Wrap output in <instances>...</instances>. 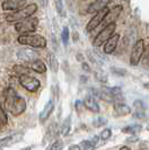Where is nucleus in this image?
Wrapping results in <instances>:
<instances>
[{"instance_id": "nucleus-10", "label": "nucleus", "mask_w": 149, "mask_h": 150, "mask_svg": "<svg viewBox=\"0 0 149 150\" xmlns=\"http://www.w3.org/2000/svg\"><path fill=\"white\" fill-rule=\"evenodd\" d=\"M27 0H5L2 2V9L6 11H13L24 7Z\"/></svg>"}, {"instance_id": "nucleus-7", "label": "nucleus", "mask_w": 149, "mask_h": 150, "mask_svg": "<svg viewBox=\"0 0 149 150\" xmlns=\"http://www.w3.org/2000/svg\"><path fill=\"white\" fill-rule=\"evenodd\" d=\"M109 11H110V9L106 7V8H104V9H102V10L95 13L94 17H93L89 22H88V24L86 25V30H87V32H92L93 30H95L96 27H98L102 23L104 22L105 17L109 14Z\"/></svg>"}, {"instance_id": "nucleus-16", "label": "nucleus", "mask_w": 149, "mask_h": 150, "mask_svg": "<svg viewBox=\"0 0 149 150\" xmlns=\"http://www.w3.org/2000/svg\"><path fill=\"white\" fill-rule=\"evenodd\" d=\"M27 68L35 71L37 74H44L46 71V67H45L44 62H42L41 60H34L32 62H28L27 63Z\"/></svg>"}, {"instance_id": "nucleus-5", "label": "nucleus", "mask_w": 149, "mask_h": 150, "mask_svg": "<svg viewBox=\"0 0 149 150\" xmlns=\"http://www.w3.org/2000/svg\"><path fill=\"white\" fill-rule=\"evenodd\" d=\"M115 28H116V24L115 23H112V24L106 25L104 28L102 30V32L98 33V35L95 38L94 42H93V45L94 46H101V45H103L104 43H106L114 35Z\"/></svg>"}, {"instance_id": "nucleus-31", "label": "nucleus", "mask_w": 149, "mask_h": 150, "mask_svg": "<svg viewBox=\"0 0 149 150\" xmlns=\"http://www.w3.org/2000/svg\"><path fill=\"white\" fill-rule=\"evenodd\" d=\"M133 105H134V107L139 111H143V108H145V106H143V103H142L141 100H134V103H133Z\"/></svg>"}, {"instance_id": "nucleus-36", "label": "nucleus", "mask_w": 149, "mask_h": 150, "mask_svg": "<svg viewBox=\"0 0 149 150\" xmlns=\"http://www.w3.org/2000/svg\"><path fill=\"white\" fill-rule=\"evenodd\" d=\"M82 68H84V70L87 71V72H89L90 71V68L88 67V64H86V63H82Z\"/></svg>"}, {"instance_id": "nucleus-6", "label": "nucleus", "mask_w": 149, "mask_h": 150, "mask_svg": "<svg viewBox=\"0 0 149 150\" xmlns=\"http://www.w3.org/2000/svg\"><path fill=\"white\" fill-rule=\"evenodd\" d=\"M143 51H145V42H143V40H138L134 43L133 47H132V51H131V55H130V63H131V66H137L141 61Z\"/></svg>"}, {"instance_id": "nucleus-11", "label": "nucleus", "mask_w": 149, "mask_h": 150, "mask_svg": "<svg viewBox=\"0 0 149 150\" xmlns=\"http://www.w3.org/2000/svg\"><path fill=\"white\" fill-rule=\"evenodd\" d=\"M24 134L23 133H18V134H11L5 137L2 139H0V148H5V147H9L11 144H14L16 142H19L23 139Z\"/></svg>"}, {"instance_id": "nucleus-34", "label": "nucleus", "mask_w": 149, "mask_h": 150, "mask_svg": "<svg viewBox=\"0 0 149 150\" xmlns=\"http://www.w3.org/2000/svg\"><path fill=\"white\" fill-rule=\"evenodd\" d=\"M69 150H80V146H78V144H72V146L69 147Z\"/></svg>"}, {"instance_id": "nucleus-26", "label": "nucleus", "mask_w": 149, "mask_h": 150, "mask_svg": "<svg viewBox=\"0 0 149 150\" xmlns=\"http://www.w3.org/2000/svg\"><path fill=\"white\" fill-rule=\"evenodd\" d=\"M69 36H70V34H69V28H68L67 26H66V27H63V30H62V33H61V40H62V43H63L65 45L68 44Z\"/></svg>"}, {"instance_id": "nucleus-21", "label": "nucleus", "mask_w": 149, "mask_h": 150, "mask_svg": "<svg viewBox=\"0 0 149 150\" xmlns=\"http://www.w3.org/2000/svg\"><path fill=\"white\" fill-rule=\"evenodd\" d=\"M97 141H98V137H94L90 140H84L82 142V147L85 150H93L97 144Z\"/></svg>"}, {"instance_id": "nucleus-1", "label": "nucleus", "mask_w": 149, "mask_h": 150, "mask_svg": "<svg viewBox=\"0 0 149 150\" xmlns=\"http://www.w3.org/2000/svg\"><path fill=\"white\" fill-rule=\"evenodd\" d=\"M5 105L8 112L14 116H18L26 111V100L11 87H8L5 90Z\"/></svg>"}, {"instance_id": "nucleus-9", "label": "nucleus", "mask_w": 149, "mask_h": 150, "mask_svg": "<svg viewBox=\"0 0 149 150\" xmlns=\"http://www.w3.org/2000/svg\"><path fill=\"white\" fill-rule=\"evenodd\" d=\"M17 58L19 60L28 63V62H32L34 60H37L38 54H37V52L31 50V49H22V50L17 51Z\"/></svg>"}, {"instance_id": "nucleus-12", "label": "nucleus", "mask_w": 149, "mask_h": 150, "mask_svg": "<svg viewBox=\"0 0 149 150\" xmlns=\"http://www.w3.org/2000/svg\"><path fill=\"white\" fill-rule=\"evenodd\" d=\"M112 0H95L94 2H92L88 8H87V13L89 14H95L97 11L104 9L107 7V5L111 2Z\"/></svg>"}, {"instance_id": "nucleus-18", "label": "nucleus", "mask_w": 149, "mask_h": 150, "mask_svg": "<svg viewBox=\"0 0 149 150\" xmlns=\"http://www.w3.org/2000/svg\"><path fill=\"white\" fill-rule=\"evenodd\" d=\"M114 111L115 113L120 115V116H123V115H128L131 113V108L129 107L128 105L123 104V103H116L114 105Z\"/></svg>"}, {"instance_id": "nucleus-38", "label": "nucleus", "mask_w": 149, "mask_h": 150, "mask_svg": "<svg viewBox=\"0 0 149 150\" xmlns=\"http://www.w3.org/2000/svg\"><path fill=\"white\" fill-rule=\"evenodd\" d=\"M120 150H131L129 147H126V146H123V147H121V149Z\"/></svg>"}, {"instance_id": "nucleus-28", "label": "nucleus", "mask_w": 149, "mask_h": 150, "mask_svg": "<svg viewBox=\"0 0 149 150\" xmlns=\"http://www.w3.org/2000/svg\"><path fill=\"white\" fill-rule=\"evenodd\" d=\"M55 2V8H57V11L60 16H65V11H63V4H62V0H54Z\"/></svg>"}, {"instance_id": "nucleus-14", "label": "nucleus", "mask_w": 149, "mask_h": 150, "mask_svg": "<svg viewBox=\"0 0 149 150\" xmlns=\"http://www.w3.org/2000/svg\"><path fill=\"white\" fill-rule=\"evenodd\" d=\"M53 110H54V102H53L52 99H50V100L45 104L43 111L40 114V121H41V122H44V121L48 120V119L50 117V115L52 114Z\"/></svg>"}, {"instance_id": "nucleus-32", "label": "nucleus", "mask_w": 149, "mask_h": 150, "mask_svg": "<svg viewBox=\"0 0 149 150\" xmlns=\"http://www.w3.org/2000/svg\"><path fill=\"white\" fill-rule=\"evenodd\" d=\"M112 71H113L114 74H116V75H119V76L126 75V71H124L123 69H119V68H112Z\"/></svg>"}, {"instance_id": "nucleus-30", "label": "nucleus", "mask_w": 149, "mask_h": 150, "mask_svg": "<svg viewBox=\"0 0 149 150\" xmlns=\"http://www.w3.org/2000/svg\"><path fill=\"white\" fill-rule=\"evenodd\" d=\"M112 135V130L111 129H104L102 132H101V139L102 140H107V139H110Z\"/></svg>"}, {"instance_id": "nucleus-15", "label": "nucleus", "mask_w": 149, "mask_h": 150, "mask_svg": "<svg viewBox=\"0 0 149 150\" xmlns=\"http://www.w3.org/2000/svg\"><path fill=\"white\" fill-rule=\"evenodd\" d=\"M121 11H122V6H115L113 9H111L104 19L106 24L109 25V24H112V23H115V21L118 19V17L121 14Z\"/></svg>"}, {"instance_id": "nucleus-3", "label": "nucleus", "mask_w": 149, "mask_h": 150, "mask_svg": "<svg viewBox=\"0 0 149 150\" xmlns=\"http://www.w3.org/2000/svg\"><path fill=\"white\" fill-rule=\"evenodd\" d=\"M18 43L23 45H30L33 47H45L46 46V38L42 35H28V34H22L18 38Z\"/></svg>"}, {"instance_id": "nucleus-25", "label": "nucleus", "mask_w": 149, "mask_h": 150, "mask_svg": "<svg viewBox=\"0 0 149 150\" xmlns=\"http://www.w3.org/2000/svg\"><path fill=\"white\" fill-rule=\"evenodd\" d=\"M106 123H107L106 119L102 117V116H98L97 119H95V120L93 121V125H94L95 128H101V127H104Z\"/></svg>"}, {"instance_id": "nucleus-24", "label": "nucleus", "mask_w": 149, "mask_h": 150, "mask_svg": "<svg viewBox=\"0 0 149 150\" xmlns=\"http://www.w3.org/2000/svg\"><path fill=\"white\" fill-rule=\"evenodd\" d=\"M14 71H15L16 74H18L19 76H23V75H28L30 69L27 67H24V66H15L14 67Z\"/></svg>"}, {"instance_id": "nucleus-27", "label": "nucleus", "mask_w": 149, "mask_h": 150, "mask_svg": "<svg viewBox=\"0 0 149 150\" xmlns=\"http://www.w3.org/2000/svg\"><path fill=\"white\" fill-rule=\"evenodd\" d=\"M63 149V142L62 141H60V140H57L55 142H53L48 150H62Z\"/></svg>"}, {"instance_id": "nucleus-33", "label": "nucleus", "mask_w": 149, "mask_h": 150, "mask_svg": "<svg viewBox=\"0 0 149 150\" xmlns=\"http://www.w3.org/2000/svg\"><path fill=\"white\" fill-rule=\"evenodd\" d=\"M134 117H139V119H141V117H145V113L143 111H137V112L133 114Z\"/></svg>"}, {"instance_id": "nucleus-2", "label": "nucleus", "mask_w": 149, "mask_h": 150, "mask_svg": "<svg viewBox=\"0 0 149 150\" xmlns=\"http://www.w3.org/2000/svg\"><path fill=\"white\" fill-rule=\"evenodd\" d=\"M37 10V5L36 4H30L25 7H22L19 9H17L15 13L10 14L7 16V21L9 23H17L19 21H23L25 18L32 17V15H34Z\"/></svg>"}, {"instance_id": "nucleus-19", "label": "nucleus", "mask_w": 149, "mask_h": 150, "mask_svg": "<svg viewBox=\"0 0 149 150\" xmlns=\"http://www.w3.org/2000/svg\"><path fill=\"white\" fill-rule=\"evenodd\" d=\"M70 129H71V116H67L62 125H61V130H60V133L62 134V137H67L70 132Z\"/></svg>"}, {"instance_id": "nucleus-35", "label": "nucleus", "mask_w": 149, "mask_h": 150, "mask_svg": "<svg viewBox=\"0 0 149 150\" xmlns=\"http://www.w3.org/2000/svg\"><path fill=\"white\" fill-rule=\"evenodd\" d=\"M138 140H139V139H138L137 137H131V138H129V139H128L127 141L128 142H137Z\"/></svg>"}, {"instance_id": "nucleus-8", "label": "nucleus", "mask_w": 149, "mask_h": 150, "mask_svg": "<svg viewBox=\"0 0 149 150\" xmlns=\"http://www.w3.org/2000/svg\"><path fill=\"white\" fill-rule=\"evenodd\" d=\"M19 83L25 89L31 91V93L36 91L40 88V85H41L38 79H36V78H34V77H32L30 75L19 76Z\"/></svg>"}, {"instance_id": "nucleus-20", "label": "nucleus", "mask_w": 149, "mask_h": 150, "mask_svg": "<svg viewBox=\"0 0 149 150\" xmlns=\"http://www.w3.org/2000/svg\"><path fill=\"white\" fill-rule=\"evenodd\" d=\"M142 127L140 124H132V125H128L126 128L122 129V132L123 133H127V134H137L139 132H141Z\"/></svg>"}, {"instance_id": "nucleus-29", "label": "nucleus", "mask_w": 149, "mask_h": 150, "mask_svg": "<svg viewBox=\"0 0 149 150\" xmlns=\"http://www.w3.org/2000/svg\"><path fill=\"white\" fill-rule=\"evenodd\" d=\"M8 123V116L5 113V111L2 110V107L0 106V124L1 125H6Z\"/></svg>"}, {"instance_id": "nucleus-22", "label": "nucleus", "mask_w": 149, "mask_h": 150, "mask_svg": "<svg viewBox=\"0 0 149 150\" xmlns=\"http://www.w3.org/2000/svg\"><path fill=\"white\" fill-rule=\"evenodd\" d=\"M50 69L52 70V72L57 74L59 71V62L57 60L54 54H50Z\"/></svg>"}, {"instance_id": "nucleus-17", "label": "nucleus", "mask_w": 149, "mask_h": 150, "mask_svg": "<svg viewBox=\"0 0 149 150\" xmlns=\"http://www.w3.org/2000/svg\"><path fill=\"white\" fill-rule=\"evenodd\" d=\"M84 105L86 108H88L89 111H92L93 113H98L99 112V106L97 104L96 99L93 96H87L84 99Z\"/></svg>"}, {"instance_id": "nucleus-39", "label": "nucleus", "mask_w": 149, "mask_h": 150, "mask_svg": "<svg viewBox=\"0 0 149 150\" xmlns=\"http://www.w3.org/2000/svg\"><path fill=\"white\" fill-rule=\"evenodd\" d=\"M21 150H31V147H26V148H23Z\"/></svg>"}, {"instance_id": "nucleus-40", "label": "nucleus", "mask_w": 149, "mask_h": 150, "mask_svg": "<svg viewBox=\"0 0 149 150\" xmlns=\"http://www.w3.org/2000/svg\"><path fill=\"white\" fill-rule=\"evenodd\" d=\"M147 130H148V131H149V125H148V127H147Z\"/></svg>"}, {"instance_id": "nucleus-37", "label": "nucleus", "mask_w": 149, "mask_h": 150, "mask_svg": "<svg viewBox=\"0 0 149 150\" xmlns=\"http://www.w3.org/2000/svg\"><path fill=\"white\" fill-rule=\"evenodd\" d=\"M40 2H41V4H42L44 7L46 6V5H48V0H40Z\"/></svg>"}, {"instance_id": "nucleus-13", "label": "nucleus", "mask_w": 149, "mask_h": 150, "mask_svg": "<svg viewBox=\"0 0 149 150\" xmlns=\"http://www.w3.org/2000/svg\"><path fill=\"white\" fill-rule=\"evenodd\" d=\"M120 35L119 34H114L104 45V52L106 54H111V53L114 52V50L116 49V45H118V42H119Z\"/></svg>"}, {"instance_id": "nucleus-4", "label": "nucleus", "mask_w": 149, "mask_h": 150, "mask_svg": "<svg viewBox=\"0 0 149 150\" xmlns=\"http://www.w3.org/2000/svg\"><path fill=\"white\" fill-rule=\"evenodd\" d=\"M37 25H38V19L36 17H28V18H25L23 21L16 23L15 30L17 33L27 34V33L35 32L37 28Z\"/></svg>"}, {"instance_id": "nucleus-23", "label": "nucleus", "mask_w": 149, "mask_h": 150, "mask_svg": "<svg viewBox=\"0 0 149 150\" xmlns=\"http://www.w3.org/2000/svg\"><path fill=\"white\" fill-rule=\"evenodd\" d=\"M142 66L145 68L149 69V45L145 46V51L142 54Z\"/></svg>"}]
</instances>
